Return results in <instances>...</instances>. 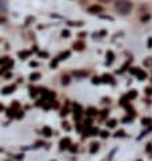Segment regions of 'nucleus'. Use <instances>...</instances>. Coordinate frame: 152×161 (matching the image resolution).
Wrapping results in <instances>:
<instances>
[{
	"mask_svg": "<svg viewBox=\"0 0 152 161\" xmlns=\"http://www.w3.org/2000/svg\"><path fill=\"white\" fill-rule=\"evenodd\" d=\"M151 93H152V89L151 87H148V89H147V94H151Z\"/></svg>",
	"mask_w": 152,
	"mask_h": 161,
	"instance_id": "20",
	"label": "nucleus"
},
{
	"mask_svg": "<svg viewBox=\"0 0 152 161\" xmlns=\"http://www.w3.org/2000/svg\"><path fill=\"white\" fill-rule=\"evenodd\" d=\"M42 133L45 134V137H50V135H52V130L49 128V127H43Z\"/></svg>",
	"mask_w": 152,
	"mask_h": 161,
	"instance_id": "7",
	"label": "nucleus"
},
{
	"mask_svg": "<svg viewBox=\"0 0 152 161\" xmlns=\"http://www.w3.org/2000/svg\"><path fill=\"white\" fill-rule=\"evenodd\" d=\"M84 47H86V45H84L83 41H76V43L74 44V49H75V51H83Z\"/></svg>",
	"mask_w": 152,
	"mask_h": 161,
	"instance_id": "3",
	"label": "nucleus"
},
{
	"mask_svg": "<svg viewBox=\"0 0 152 161\" xmlns=\"http://www.w3.org/2000/svg\"><path fill=\"white\" fill-rule=\"evenodd\" d=\"M60 145H61V149H65V148H68L67 145H69V139H62Z\"/></svg>",
	"mask_w": 152,
	"mask_h": 161,
	"instance_id": "8",
	"label": "nucleus"
},
{
	"mask_svg": "<svg viewBox=\"0 0 152 161\" xmlns=\"http://www.w3.org/2000/svg\"><path fill=\"white\" fill-rule=\"evenodd\" d=\"M148 45H149V47L152 45V40H148Z\"/></svg>",
	"mask_w": 152,
	"mask_h": 161,
	"instance_id": "21",
	"label": "nucleus"
},
{
	"mask_svg": "<svg viewBox=\"0 0 152 161\" xmlns=\"http://www.w3.org/2000/svg\"><path fill=\"white\" fill-rule=\"evenodd\" d=\"M39 78H41V74H39V72H34V74L30 75V79H31V81H38Z\"/></svg>",
	"mask_w": 152,
	"mask_h": 161,
	"instance_id": "6",
	"label": "nucleus"
},
{
	"mask_svg": "<svg viewBox=\"0 0 152 161\" xmlns=\"http://www.w3.org/2000/svg\"><path fill=\"white\" fill-rule=\"evenodd\" d=\"M98 1H101V3H109V1H111V0H98Z\"/></svg>",
	"mask_w": 152,
	"mask_h": 161,
	"instance_id": "19",
	"label": "nucleus"
},
{
	"mask_svg": "<svg viewBox=\"0 0 152 161\" xmlns=\"http://www.w3.org/2000/svg\"><path fill=\"white\" fill-rule=\"evenodd\" d=\"M87 11L91 12V14H99V12L103 11V8L101 6H98V4H94V6H90V7L87 8Z\"/></svg>",
	"mask_w": 152,
	"mask_h": 161,
	"instance_id": "2",
	"label": "nucleus"
},
{
	"mask_svg": "<svg viewBox=\"0 0 152 161\" xmlns=\"http://www.w3.org/2000/svg\"><path fill=\"white\" fill-rule=\"evenodd\" d=\"M140 19L143 21V22H147V21H149V19H151V15H149V14H145L144 16H141Z\"/></svg>",
	"mask_w": 152,
	"mask_h": 161,
	"instance_id": "11",
	"label": "nucleus"
},
{
	"mask_svg": "<svg viewBox=\"0 0 152 161\" xmlns=\"http://www.w3.org/2000/svg\"><path fill=\"white\" fill-rule=\"evenodd\" d=\"M74 75L78 77V78H82V77H87V72H84V71H75Z\"/></svg>",
	"mask_w": 152,
	"mask_h": 161,
	"instance_id": "5",
	"label": "nucleus"
},
{
	"mask_svg": "<svg viewBox=\"0 0 152 161\" xmlns=\"http://www.w3.org/2000/svg\"><path fill=\"white\" fill-rule=\"evenodd\" d=\"M1 109H3V105H0V111H1Z\"/></svg>",
	"mask_w": 152,
	"mask_h": 161,
	"instance_id": "22",
	"label": "nucleus"
},
{
	"mask_svg": "<svg viewBox=\"0 0 152 161\" xmlns=\"http://www.w3.org/2000/svg\"><path fill=\"white\" fill-rule=\"evenodd\" d=\"M14 89H15L14 86H7V87H4V89H3V94H8V93H12V91H14Z\"/></svg>",
	"mask_w": 152,
	"mask_h": 161,
	"instance_id": "4",
	"label": "nucleus"
},
{
	"mask_svg": "<svg viewBox=\"0 0 152 161\" xmlns=\"http://www.w3.org/2000/svg\"><path fill=\"white\" fill-rule=\"evenodd\" d=\"M98 146H99L98 143H92V145H91V148H90V152H91V153H95V152H97V150H98Z\"/></svg>",
	"mask_w": 152,
	"mask_h": 161,
	"instance_id": "9",
	"label": "nucleus"
},
{
	"mask_svg": "<svg viewBox=\"0 0 152 161\" xmlns=\"http://www.w3.org/2000/svg\"><path fill=\"white\" fill-rule=\"evenodd\" d=\"M107 126L109 127H116V120H110V122L107 123Z\"/></svg>",
	"mask_w": 152,
	"mask_h": 161,
	"instance_id": "15",
	"label": "nucleus"
},
{
	"mask_svg": "<svg viewBox=\"0 0 152 161\" xmlns=\"http://www.w3.org/2000/svg\"><path fill=\"white\" fill-rule=\"evenodd\" d=\"M129 97H130V98L136 97V90H132V93H129Z\"/></svg>",
	"mask_w": 152,
	"mask_h": 161,
	"instance_id": "16",
	"label": "nucleus"
},
{
	"mask_svg": "<svg viewBox=\"0 0 152 161\" xmlns=\"http://www.w3.org/2000/svg\"><path fill=\"white\" fill-rule=\"evenodd\" d=\"M132 8H133V6L129 0H118L117 3H116V10L120 14H122V15H128L129 12L132 11Z\"/></svg>",
	"mask_w": 152,
	"mask_h": 161,
	"instance_id": "1",
	"label": "nucleus"
},
{
	"mask_svg": "<svg viewBox=\"0 0 152 161\" xmlns=\"http://www.w3.org/2000/svg\"><path fill=\"white\" fill-rule=\"evenodd\" d=\"M68 56H69V52H65V53H62V55L60 56L59 59L60 60H64V57H68Z\"/></svg>",
	"mask_w": 152,
	"mask_h": 161,
	"instance_id": "12",
	"label": "nucleus"
},
{
	"mask_svg": "<svg viewBox=\"0 0 152 161\" xmlns=\"http://www.w3.org/2000/svg\"><path fill=\"white\" fill-rule=\"evenodd\" d=\"M143 123L144 124H149V123H152V120L151 119H143Z\"/></svg>",
	"mask_w": 152,
	"mask_h": 161,
	"instance_id": "17",
	"label": "nucleus"
},
{
	"mask_svg": "<svg viewBox=\"0 0 152 161\" xmlns=\"http://www.w3.org/2000/svg\"><path fill=\"white\" fill-rule=\"evenodd\" d=\"M69 83V77L68 75H64L62 77V85H68Z\"/></svg>",
	"mask_w": 152,
	"mask_h": 161,
	"instance_id": "10",
	"label": "nucleus"
},
{
	"mask_svg": "<svg viewBox=\"0 0 152 161\" xmlns=\"http://www.w3.org/2000/svg\"><path fill=\"white\" fill-rule=\"evenodd\" d=\"M61 34H62V37H65V38L67 37H69V32H68V30H62Z\"/></svg>",
	"mask_w": 152,
	"mask_h": 161,
	"instance_id": "14",
	"label": "nucleus"
},
{
	"mask_svg": "<svg viewBox=\"0 0 152 161\" xmlns=\"http://www.w3.org/2000/svg\"><path fill=\"white\" fill-rule=\"evenodd\" d=\"M29 55H30L29 52H20V53H19V56H20V57H27Z\"/></svg>",
	"mask_w": 152,
	"mask_h": 161,
	"instance_id": "13",
	"label": "nucleus"
},
{
	"mask_svg": "<svg viewBox=\"0 0 152 161\" xmlns=\"http://www.w3.org/2000/svg\"><path fill=\"white\" fill-rule=\"evenodd\" d=\"M117 137H124V131H120V133H117Z\"/></svg>",
	"mask_w": 152,
	"mask_h": 161,
	"instance_id": "18",
	"label": "nucleus"
}]
</instances>
